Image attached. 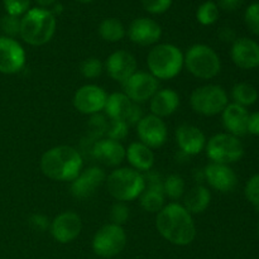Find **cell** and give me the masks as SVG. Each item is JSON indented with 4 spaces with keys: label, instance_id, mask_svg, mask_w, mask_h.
<instances>
[{
    "label": "cell",
    "instance_id": "5bb4252c",
    "mask_svg": "<svg viewBox=\"0 0 259 259\" xmlns=\"http://www.w3.org/2000/svg\"><path fill=\"white\" fill-rule=\"evenodd\" d=\"M25 65V51L18 40L0 37V72L5 75L17 73Z\"/></svg>",
    "mask_w": 259,
    "mask_h": 259
},
{
    "label": "cell",
    "instance_id": "ffe728a7",
    "mask_svg": "<svg viewBox=\"0 0 259 259\" xmlns=\"http://www.w3.org/2000/svg\"><path fill=\"white\" fill-rule=\"evenodd\" d=\"M176 143L182 153L187 156H196L205 149L206 137L197 126L182 124L176 129Z\"/></svg>",
    "mask_w": 259,
    "mask_h": 259
},
{
    "label": "cell",
    "instance_id": "f6af8a7d",
    "mask_svg": "<svg viewBox=\"0 0 259 259\" xmlns=\"http://www.w3.org/2000/svg\"><path fill=\"white\" fill-rule=\"evenodd\" d=\"M38 5H40L42 8L46 7H51V5H55L57 0H35Z\"/></svg>",
    "mask_w": 259,
    "mask_h": 259
},
{
    "label": "cell",
    "instance_id": "484cf974",
    "mask_svg": "<svg viewBox=\"0 0 259 259\" xmlns=\"http://www.w3.org/2000/svg\"><path fill=\"white\" fill-rule=\"evenodd\" d=\"M211 201L210 190L204 185H196L192 187L184 199V207L190 214H201L209 207Z\"/></svg>",
    "mask_w": 259,
    "mask_h": 259
},
{
    "label": "cell",
    "instance_id": "d590c367",
    "mask_svg": "<svg viewBox=\"0 0 259 259\" xmlns=\"http://www.w3.org/2000/svg\"><path fill=\"white\" fill-rule=\"evenodd\" d=\"M7 14L20 17L29 10L30 0H3Z\"/></svg>",
    "mask_w": 259,
    "mask_h": 259
},
{
    "label": "cell",
    "instance_id": "f1b7e54d",
    "mask_svg": "<svg viewBox=\"0 0 259 259\" xmlns=\"http://www.w3.org/2000/svg\"><path fill=\"white\" fill-rule=\"evenodd\" d=\"M196 19L202 25H211L219 19V7L217 3L207 0L202 3L196 10Z\"/></svg>",
    "mask_w": 259,
    "mask_h": 259
},
{
    "label": "cell",
    "instance_id": "f546056e",
    "mask_svg": "<svg viewBox=\"0 0 259 259\" xmlns=\"http://www.w3.org/2000/svg\"><path fill=\"white\" fill-rule=\"evenodd\" d=\"M164 196L172 200H179L185 194V181L179 175H169L163 181Z\"/></svg>",
    "mask_w": 259,
    "mask_h": 259
},
{
    "label": "cell",
    "instance_id": "9a60e30c",
    "mask_svg": "<svg viewBox=\"0 0 259 259\" xmlns=\"http://www.w3.org/2000/svg\"><path fill=\"white\" fill-rule=\"evenodd\" d=\"M106 181V175L100 167H89L80 172L73 181H71V194L76 199H86L94 195L98 187Z\"/></svg>",
    "mask_w": 259,
    "mask_h": 259
},
{
    "label": "cell",
    "instance_id": "8d00e7d4",
    "mask_svg": "<svg viewBox=\"0 0 259 259\" xmlns=\"http://www.w3.org/2000/svg\"><path fill=\"white\" fill-rule=\"evenodd\" d=\"M244 194L250 204L254 205L255 207L259 206V174L250 177L245 185Z\"/></svg>",
    "mask_w": 259,
    "mask_h": 259
},
{
    "label": "cell",
    "instance_id": "ab89813d",
    "mask_svg": "<svg viewBox=\"0 0 259 259\" xmlns=\"http://www.w3.org/2000/svg\"><path fill=\"white\" fill-rule=\"evenodd\" d=\"M29 224L33 229L39 230V232H46L50 228L51 223L46 215L42 214H33L29 218Z\"/></svg>",
    "mask_w": 259,
    "mask_h": 259
},
{
    "label": "cell",
    "instance_id": "ac0fdd59",
    "mask_svg": "<svg viewBox=\"0 0 259 259\" xmlns=\"http://www.w3.org/2000/svg\"><path fill=\"white\" fill-rule=\"evenodd\" d=\"M105 70L113 80L123 83L137 72V60L128 51H115L106 60Z\"/></svg>",
    "mask_w": 259,
    "mask_h": 259
},
{
    "label": "cell",
    "instance_id": "277c9868",
    "mask_svg": "<svg viewBox=\"0 0 259 259\" xmlns=\"http://www.w3.org/2000/svg\"><path fill=\"white\" fill-rule=\"evenodd\" d=\"M149 73L157 80H171L184 67V53L179 47L169 43L157 45L147 56Z\"/></svg>",
    "mask_w": 259,
    "mask_h": 259
},
{
    "label": "cell",
    "instance_id": "1f68e13d",
    "mask_svg": "<svg viewBox=\"0 0 259 259\" xmlns=\"http://www.w3.org/2000/svg\"><path fill=\"white\" fill-rule=\"evenodd\" d=\"M129 125L123 120H110L108 123V128H106V136L109 139L113 141H123L128 137L129 133Z\"/></svg>",
    "mask_w": 259,
    "mask_h": 259
},
{
    "label": "cell",
    "instance_id": "cb8c5ba5",
    "mask_svg": "<svg viewBox=\"0 0 259 259\" xmlns=\"http://www.w3.org/2000/svg\"><path fill=\"white\" fill-rule=\"evenodd\" d=\"M125 158L132 168L138 172L151 171L154 164V154L149 147L142 142H133L125 148Z\"/></svg>",
    "mask_w": 259,
    "mask_h": 259
},
{
    "label": "cell",
    "instance_id": "3957f363",
    "mask_svg": "<svg viewBox=\"0 0 259 259\" xmlns=\"http://www.w3.org/2000/svg\"><path fill=\"white\" fill-rule=\"evenodd\" d=\"M56 32V17L45 8L29 9L20 20V37L30 46L50 42Z\"/></svg>",
    "mask_w": 259,
    "mask_h": 259
},
{
    "label": "cell",
    "instance_id": "83f0119b",
    "mask_svg": "<svg viewBox=\"0 0 259 259\" xmlns=\"http://www.w3.org/2000/svg\"><path fill=\"white\" fill-rule=\"evenodd\" d=\"M232 98L235 104L247 108V106H250L257 103L258 91L250 83L239 82L234 85V88L232 89Z\"/></svg>",
    "mask_w": 259,
    "mask_h": 259
},
{
    "label": "cell",
    "instance_id": "7a4b0ae2",
    "mask_svg": "<svg viewBox=\"0 0 259 259\" xmlns=\"http://www.w3.org/2000/svg\"><path fill=\"white\" fill-rule=\"evenodd\" d=\"M82 156L70 146H57L45 152L40 158L43 175L53 181H73L82 171Z\"/></svg>",
    "mask_w": 259,
    "mask_h": 259
},
{
    "label": "cell",
    "instance_id": "d6986e66",
    "mask_svg": "<svg viewBox=\"0 0 259 259\" xmlns=\"http://www.w3.org/2000/svg\"><path fill=\"white\" fill-rule=\"evenodd\" d=\"M128 35L133 43L146 47L158 42L162 35V28L156 20L149 18H137L129 25Z\"/></svg>",
    "mask_w": 259,
    "mask_h": 259
},
{
    "label": "cell",
    "instance_id": "4dcf8cb0",
    "mask_svg": "<svg viewBox=\"0 0 259 259\" xmlns=\"http://www.w3.org/2000/svg\"><path fill=\"white\" fill-rule=\"evenodd\" d=\"M104 65L99 58L90 57L80 65V72L86 78H96L103 73Z\"/></svg>",
    "mask_w": 259,
    "mask_h": 259
},
{
    "label": "cell",
    "instance_id": "30bf717a",
    "mask_svg": "<svg viewBox=\"0 0 259 259\" xmlns=\"http://www.w3.org/2000/svg\"><path fill=\"white\" fill-rule=\"evenodd\" d=\"M124 94L133 103L142 104L151 100L154 94L159 90V80L153 75L144 71H137L126 81L123 82Z\"/></svg>",
    "mask_w": 259,
    "mask_h": 259
},
{
    "label": "cell",
    "instance_id": "9c48e42d",
    "mask_svg": "<svg viewBox=\"0 0 259 259\" xmlns=\"http://www.w3.org/2000/svg\"><path fill=\"white\" fill-rule=\"evenodd\" d=\"M126 244V234L123 227L110 223L96 232L93 239V249L95 254L103 258L115 257Z\"/></svg>",
    "mask_w": 259,
    "mask_h": 259
},
{
    "label": "cell",
    "instance_id": "8fae6325",
    "mask_svg": "<svg viewBox=\"0 0 259 259\" xmlns=\"http://www.w3.org/2000/svg\"><path fill=\"white\" fill-rule=\"evenodd\" d=\"M108 94L98 85H83L73 95V106L85 115H96L104 110Z\"/></svg>",
    "mask_w": 259,
    "mask_h": 259
},
{
    "label": "cell",
    "instance_id": "52a82bcc",
    "mask_svg": "<svg viewBox=\"0 0 259 259\" xmlns=\"http://www.w3.org/2000/svg\"><path fill=\"white\" fill-rule=\"evenodd\" d=\"M229 104L227 91L219 85H205L192 91L190 105L195 113L204 116H214L222 114Z\"/></svg>",
    "mask_w": 259,
    "mask_h": 259
},
{
    "label": "cell",
    "instance_id": "d6a6232c",
    "mask_svg": "<svg viewBox=\"0 0 259 259\" xmlns=\"http://www.w3.org/2000/svg\"><path fill=\"white\" fill-rule=\"evenodd\" d=\"M20 18L15 15L7 14L0 19V28L4 32L5 37L14 38L20 34Z\"/></svg>",
    "mask_w": 259,
    "mask_h": 259
},
{
    "label": "cell",
    "instance_id": "44dd1931",
    "mask_svg": "<svg viewBox=\"0 0 259 259\" xmlns=\"http://www.w3.org/2000/svg\"><path fill=\"white\" fill-rule=\"evenodd\" d=\"M222 119L224 128L232 136L239 138L248 133L247 126L249 113L244 106H240L235 103H229L227 108L223 110Z\"/></svg>",
    "mask_w": 259,
    "mask_h": 259
},
{
    "label": "cell",
    "instance_id": "2e32d148",
    "mask_svg": "<svg viewBox=\"0 0 259 259\" xmlns=\"http://www.w3.org/2000/svg\"><path fill=\"white\" fill-rule=\"evenodd\" d=\"M204 177L210 187L227 194L232 192L238 185V176L229 164L209 163L204 168Z\"/></svg>",
    "mask_w": 259,
    "mask_h": 259
},
{
    "label": "cell",
    "instance_id": "4fadbf2b",
    "mask_svg": "<svg viewBox=\"0 0 259 259\" xmlns=\"http://www.w3.org/2000/svg\"><path fill=\"white\" fill-rule=\"evenodd\" d=\"M50 230L56 242L66 244L73 242L80 235L82 230V220L75 211L61 212L51 222Z\"/></svg>",
    "mask_w": 259,
    "mask_h": 259
},
{
    "label": "cell",
    "instance_id": "e575fe53",
    "mask_svg": "<svg viewBox=\"0 0 259 259\" xmlns=\"http://www.w3.org/2000/svg\"><path fill=\"white\" fill-rule=\"evenodd\" d=\"M129 207L126 206L125 202H121V201H116L115 204L111 206L110 210V219L113 224L116 225H123L125 224L126 220L129 219Z\"/></svg>",
    "mask_w": 259,
    "mask_h": 259
},
{
    "label": "cell",
    "instance_id": "836d02e7",
    "mask_svg": "<svg viewBox=\"0 0 259 259\" xmlns=\"http://www.w3.org/2000/svg\"><path fill=\"white\" fill-rule=\"evenodd\" d=\"M245 24L253 34L259 35V2L252 3L244 14Z\"/></svg>",
    "mask_w": 259,
    "mask_h": 259
},
{
    "label": "cell",
    "instance_id": "b9f144b4",
    "mask_svg": "<svg viewBox=\"0 0 259 259\" xmlns=\"http://www.w3.org/2000/svg\"><path fill=\"white\" fill-rule=\"evenodd\" d=\"M243 3L244 0H218V7L225 12H234L242 7Z\"/></svg>",
    "mask_w": 259,
    "mask_h": 259
},
{
    "label": "cell",
    "instance_id": "603a6c76",
    "mask_svg": "<svg viewBox=\"0 0 259 259\" xmlns=\"http://www.w3.org/2000/svg\"><path fill=\"white\" fill-rule=\"evenodd\" d=\"M180 106V95L172 89L158 90L149 100V109L153 115L166 118L172 115Z\"/></svg>",
    "mask_w": 259,
    "mask_h": 259
},
{
    "label": "cell",
    "instance_id": "4316f807",
    "mask_svg": "<svg viewBox=\"0 0 259 259\" xmlns=\"http://www.w3.org/2000/svg\"><path fill=\"white\" fill-rule=\"evenodd\" d=\"M99 34L106 42L115 43L123 39L125 35V28L119 19L108 18V19H104L99 25Z\"/></svg>",
    "mask_w": 259,
    "mask_h": 259
},
{
    "label": "cell",
    "instance_id": "ee69618b",
    "mask_svg": "<svg viewBox=\"0 0 259 259\" xmlns=\"http://www.w3.org/2000/svg\"><path fill=\"white\" fill-rule=\"evenodd\" d=\"M219 39L223 40V42H234L237 39V35H235V32L232 29V28H222L219 30Z\"/></svg>",
    "mask_w": 259,
    "mask_h": 259
},
{
    "label": "cell",
    "instance_id": "7402d4cb",
    "mask_svg": "<svg viewBox=\"0 0 259 259\" xmlns=\"http://www.w3.org/2000/svg\"><path fill=\"white\" fill-rule=\"evenodd\" d=\"M93 156L106 166H119L125 159V148L120 142L113 139H99L93 147Z\"/></svg>",
    "mask_w": 259,
    "mask_h": 259
},
{
    "label": "cell",
    "instance_id": "5b68a950",
    "mask_svg": "<svg viewBox=\"0 0 259 259\" xmlns=\"http://www.w3.org/2000/svg\"><path fill=\"white\" fill-rule=\"evenodd\" d=\"M146 186L144 175L132 167L116 168L106 177V189L116 201L126 202L138 199Z\"/></svg>",
    "mask_w": 259,
    "mask_h": 259
},
{
    "label": "cell",
    "instance_id": "f35d334b",
    "mask_svg": "<svg viewBox=\"0 0 259 259\" xmlns=\"http://www.w3.org/2000/svg\"><path fill=\"white\" fill-rule=\"evenodd\" d=\"M109 121L105 120L103 115L100 114H96L93 115V119L90 121V126L93 133H95L96 136H101V134H106V128H108Z\"/></svg>",
    "mask_w": 259,
    "mask_h": 259
},
{
    "label": "cell",
    "instance_id": "7dc6e473",
    "mask_svg": "<svg viewBox=\"0 0 259 259\" xmlns=\"http://www.w3.org/2000/svg\"><path fill=\"white\" fill-rule=\"evenodd\" d=\"M258 235H259V225H258Z\"/></svg>",
    "mask_w": 259,
    "mask_h": 259
},
{
    "label": "cell",
    "instance_id": "d4e9b609",
    "mask_svg": "<svg viewBox=\"0 0 259 259\" xmlns=\"http://www.w3.org/2000/svg\"><path fill=\"white\" fill-rule=\"evenodd\" d=\"M134 104L124 93H113L108 95L104 111L110 120H123L126 123Z\"/></svg>",
    "mask_w": 259,
    "mask_h": 259
},
{
    "label": "cell",
    "instance_id": "7c38bea8",
    "mask_svg": "<svg viewBox=\"0 0 259 259\" xmlns=\"http://www.w3.org/2000/svg\"><path fill=\"white\" fill-rule=\"evenodd\" d=\"M137 134L143 144L149 148H159L163 146L168 137L167 125L161 118L149 114L144 115L137 124Z\"/></svg>",
    "mask_w": 259,
    "mask_h": 259
},
{
    "label": "cell",
    "instance_id": "8992f818",
    "mask_svg": "<svg viewBox=\"0 0 259 259\" xmlns=\"http://www.w3.org/2000/svg\"><path fill=\"white\" fill-rule=\"evenodd\" d=\"M184 66L191 75L201 80H210L219 75L222 61L218 53L206 45H194L184 56Z\"/></svg>",
    "mask_w": 259,
    "mask_h": 259
},
{
    "label": "cell",
    "instance_id": "6da1fadb",
    "mask_svg": "<svg viewBox=\"0 0 259 259\" xmlns=\"http://www.w3.org/2000/svg\"><path fill=\"white\" fill-rule=\"evenodd\" d=\"M156 228L159 234L175 245H189L196 237L192 215L179 202H169L157 212Z\"/></svg>",
    "mask_w": 259,
    "mask_h": 259
},
{
    "label": "cell",
    "instance_id": "ba28073f",
    "mask_svg": "<svg viewBox=\"0 0 259 259\" xmlns=\"http://www.w3.org/2000/svg\"><path fill=\"white\" fill-rule=\"evenodd\" d=\"M206 156L212 163H235L244 156V146L238 137L229 133H219L206 142Z\"/></svg>",
    "mask_w": 259,
    "mask_h": 259
},
{
    "label": "cell",
    "instance_id": "7bdbcfd3",
    "mask_svg": "<svg viewBox=\"0 0 259 259\" xmlns=\"http://www.w3.org/2000/svg\"><path fill=\"white\" fill-rule=\"evenodd\" d=\"M143 116V110H142L141 106H139L138 104H134L131 114H129L128 120H126V124H128V125H136V124L139 123V120H141Z\"/></svg>",
    "mask_w": 259,
    "mask_h": 259
},
{
    "label": "cell",
    "instance_id": "bcb514c9",
    "mask_svg": "<svg viewBox=\"0 0 259 259\" xmlns=\"http://www.w3.org/2000/svg\"><path fill=\"white\" fill-rule=\"evenodd\" d=\"M76 2H78V3H82V4H88V3H91V2H94V0H76Z\"/></svg>",
    "mask_w": 259,
    "mask_h": 259
},
{
    "label": "cell",
    "instance_id": "60d3db41",
    "mask_svg": "<svg viewBox=\"0 0 259 259\" xmlns=\"http://www.w3.org/2000/svg\"><path fill=\"white\" fill-rule=\"evenodd\" d=\"M247 132L249 134H252V136L259 137V111L249 114Z\"/></svg>",
    "mask_w": 259,
    "mask_h": 259
},
{
    "label": "cell",
    "instance_id": "74e56055",
    "mask_svg": "<svg viewBox=\"0 0 259 259\" xmlns=\"http://www.w3.org/2000/svg\"><path fill=\"white\" fill-rule=\"evenodd\" d=\"M144 9L151 14H162L171 8L172 0H141Z\"/></svg>",
    "mask_w": 259,
    "mask_h": 259
},
{
    "label": "cell",
    "instance_id": "e0dca14e",
    "mask_svg": "<svg viewBox=\"0 0 259 259\" xmlns=\"http://www.w3.org/2000/svg\"><path fill=\"white\" fill-rule=\"evenodd\" d=\"M230 57L239 68L254 70L259 67V45L250 38H237L232 45Z\"/></svg>",
    "mask_w": 259,
    "mask_h": 259
}]
</instances>
